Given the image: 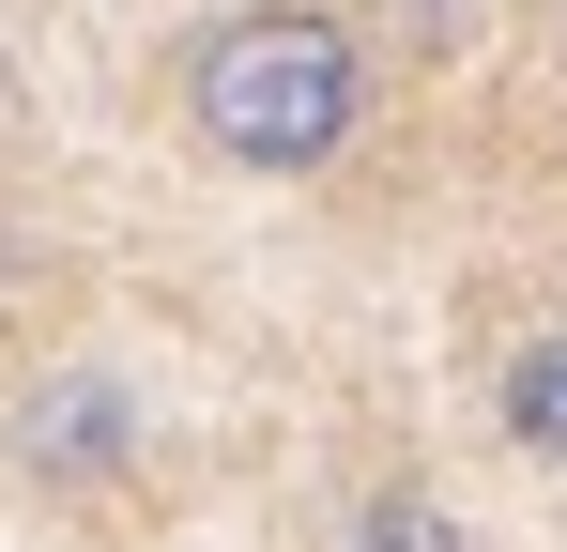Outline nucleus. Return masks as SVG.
Returning <instances> with one entry per match:
<instances>
[{
  "label": "nucleus",
  "instance_id": "2",
  "mask_svg": "<svg viewBox=\"0 0 567 552\" xmlns=\"http://www.w3.org/2000/svg\"><path fill=\"white\" fill-rule=\"evenodd\" d=\"M0 460H16L31 491H62V507L123 491V476L154 460V399H138V368H123V354H47L31 384H16V415H0Z\"/></svg>",
  "mask_w": 567,
  "mask_h": 552
},
{
  "label": "nucleus",
  "instance_id": "1",
  "mask_svg": "<svg viewBox=\"0 0 567 552\" xmlns=\"http://www.w3.org/2000/svg\"><path fill=\"white\" fill-rule=\"evenodd\" d=\"M369 108H383V62L322 0H261V16L199 31V62H185V139L246 184H322L369 139Z\"/></svg>",
  "mask_w": 567,
  "mask_h": 552
},
{
  "label": "nucleus",
  "instance_id": "4",
  "mask_svg": "<svg viewBox=\"0 0 567 552\" xmlns=\"http://www.w3.org/2000/svg\"><path fill=\"white\" fill-rule=\"evenodd\" d=\"M353 538H383V552H461V522H445V507H353Z\"/></svg>",
  "mask_w": 567,
  "mask_h": 552
},
{
  "label": "nucleus",
  "instance_id": "3",
  "mask_svg": "<svg viewBox=\"0 0 567 552\" xmlns=\"http://www.w3.org/2000/svg\"><path fill=\"white\" fill-rule=\"evenodd\" d=\"M491 430H506V460L567 476V323H537V338L491 354Z\"/></svg>",
  "mask_w": 567,
  "mask_h": 552
}]
</instances>
